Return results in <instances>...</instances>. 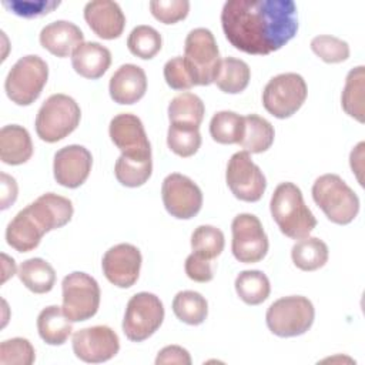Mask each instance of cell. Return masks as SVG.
I'll return each mask as SVG.
<instances>
[{
  "instance_id": "obj_1",
  "label": "cell",
  "mask_w": 365,
  "mask_h": 365,
  "mask_svg": "<svg viewBox=\"0 0 365 365\" xmlns=\"http://www.w3.org/2000/svg\"><path fill=\"white\" fill-rule=\"evenodd\" d=\"M221 24L237 50L265 56L297 34V6L291 0H228L221 11Z\"/></svg>"
},
{
  "instance_id": "obj_2",
  "label": "cell",
  "mask_w": 365,
  "mask_h": 365,
  "mask_svg": "<svg viewBox=\"0 0 365 365\" xmlns=\"http://www.w3.org/2000/svg\"><path fill=\"white\" fill-rule=\"evenodd\" d=\"M269 210L279 231L292 240H301L317 227V218L304 201L299 187L294 182H281L274 190Z\"/></svg>"
},
{
  "instance_id": "obj_3",
  "label": "cell",
  "mask_w": 365,
  "mask_h": 365,
  "mask_svg": "<svg viewBox=\"0 0 365 365\" xmlns=\"http://www.w3.org/2000/svg\"><path fill=\"white\" fill-rule=\"evenodd\" d=\"M312 198L327 218L338 225H346L359 212V198L336 174H324L312 185Z\"/></svg>"
},
{
  "instance_id": "obj_4",
  "label": "cell",
  "mask_w": 365,
  "mask_h": 365,
  "mask_svg": "<svg viewBox=\"0 0 365 365\" xmlns=\"http://www.w3.org/2000/svg\"><path fill=\"white\" fill-rule=\"evenodd\" d=\"M81 110L66 94L50 96L36 115V133L46 143H57L71 134L80 124Z\"/></svg>"
},
{
  "instance_id": "obj_5",
  "label": "cell",
  "mask_w": 365,
  "mask_h": 365,
  "mask_svg": "<svg viewBox=\"0 0 365 365\" xmlns=\"http://www.w3.org/2000/svg\"><path fill=\"white\" fill-rule=\"evenodd\" d=\"M314 318V305L302 295H289L274 301L265 315L268 329L281 338L305 334L312 327Z\"/></svg>"
},
{
  "instance_id": "obj_6",
  "label": "cell",
  "mask_w": 365,
  "mask_h": 365,
  "mask_svg": "<svg viewBox=\"0 0 365 365\" xmlns=\"http://www.w3.org/2000/svg\"><path fill=\"white\" fill-rule=\"evenodd\" d=\"M47 78V63L36 54H29L19 58L10 68L4 90L7 97L17 106H30L40 97Z\"/></svg>"
},
{
  "instance_id": "obj_7",
  "label": "cell",
  "mask_w": 365,
  "mask_h": 365,
  "mask_svg": "<svg viewBox=\"0 0 365 365\" xmlns=\"http://www.w3.org/2000/svg\"><path fill=\"white\" fill-rule=\"evenodd\" d=\"M184 61L195 86H210L221 61L214 34L204 27L191 30L185 37Z\"/></svg>"
},
{
  "instance_id": "obj_8",
  "label": "cell",
  "mask_w": 365,
  "mask_h": 365,
  "mask_svg": "<svg viewBox=\"0 0 365 365\" xmlns=\"http://www.w3.org/2000/svg\"><path fill=\"white\" fill-rule=\"evenodd\" d=\"M63 312L71 322L94 317L100 307L98 282L88 274L74 271L63 278Z\"/></svg>"
},
{
  "instance_id": "obj_9",
  "label": "cell",
  "mask_w": 365,
  "mask_h": 365,
  "mask_svg": "<svg viewBox=\"0 0 365 365\" xmlns=\"http://www.w3.org/2000/svg\"><path fill=\"white\" fill-rule=\"evenodd\" d=\"M307 83L297 73H282L272 77L262 91L264 108L277 118L295 114L307 98Z\"/></svg>"
},
{
  "instance_id": "obj_10",
  "label": "cell",
  "mask_w": 365,
  "mask_h": 365,
  "mask_svg": "<svg viewBox=\"0 0 365 365\" xmlns=\"http://www.w3.org/2000/svg\"><path fill=\"white\" fill-rule=\"evenodd\" d=\"M164 307L160 298L151 292L133 295L125 308L123 332L133 342L150 338L163 324Z\"/></svg>"
},
{
  "instance_id": "obj_11",
  "label": "cell",
  "mask_w": 365,
  "mask_h": 365,
  "mask_svg": "<svg viewBox=\"0 0 365 365\" xmlns=\"http://www.w3.org/2000/svg\"><path fill=\"white\" fill-rule=\"evenodd\" d=\"M225 181L235 198L245 202H257L265 192L267 180L261 168L251 160L248 151L231 155L227 164Z\"/></svg>"
},
{
  "instance_id": "obj_12",
  "label": "cell",
  "mask_w": 365,
  "mask_h": 365,
  "mask_svg": "<svg viewBox=\"0 0 365 365\" xmlns=\"http://www.w3.org/2000/svg\"><path fill=\"white\" fill-rule=\"evenodd\" d=\"M231 250L237 261L244 264L259 262L268 252V237L261 221L254 214H238L231 224Z\"/></svg>"
},
{
  "instance_id": "obj_13",
  "label": "cell",
  "mask_w": 365,
  "mask_h": 365,
  "mask_svg": "<svg viewBox=\"0 0 365 365\" xmlns=\"http://www.w3.org/2000/svg\"><path fill=\"white\" fill-rule=\"evenodd\" d=\"M108 133L111 141L125 158L140 163L151 160V145L137 115L131 113L117 114L110 121Z\"/></svg>"
},
{
  "instance_id": "obj_14",
  "label": "cell",
  "mask_w": 365,
  "mask_h": 365,
  "mask_svg": "<svg viewBox=\"0 0 365 365\" xmlns=\"http://www.w3.org/2000/svg\"><path fill=\"white\" fill-rule=\"evenodd\" d=\"M164 207L170 215L178 220H190L202 207V192L200 187L187 175L180 173L168 174L161 185Z\"/></svg>"
},
{
  "instance_id": "obj_15",
  "label": "cell",
  "mask_w": 365,
  "mask_h": 365,
  "mask_svg": "<svg viewBox=\"0 0 365 365\" xmlns=\"http://www.w3.org/2000/svg\"><path fill=\"white\" fill-rule=\"evenodd\" d=\"M118 349V335L106 325L83 328L73 335V351L76 356L88 364L106 362L115 356Z\"/></svg>"
},
{
  "instance_id": "obj_16",
  "label": "cell",
  "mask_w": 365,
  "mask_h": 365,
  "mask_svg": "<svg viewBox=\"0 0 365 365\" xmlns=\"http://www.w3.org/2000/svg\"><path fill=\"white\" fill-rule=\"evenodd\" d=\"M141 252L133 244H117L103 255L101 268L104 277L118 288L133 287L140 275Z\"/></svg>"
},
{
  "instance_id": "obj_17",
  "label": "cell",
  "mask_w": 365,
  "mask_h": 365,
  "mask_svg": "<svg viewBox=\"0 0 365 365\" xmlns=\"http://www.w3.org/2000/svg\"><path fill=\"white\" fill-rule=\"evenodd\" d=\"M91 165L93 157L86 147L77 144L66 145L54 154V178L66 188H77L88 178Z\"/></svg>"
},
{
  "instance_id": "obj_18",
  "label": "cell",
  "mask_w": 365,
  "mask_h": 365,
  "mask_svg": "<svg viewBox=\"0 0 365 365\" xmlns=\"http://www.w3.org/2000/svg\"><path fill=\"white\" fill-rule=\"evenodd\" d=\"M84 19L90 29L104 40L118 38L125 26V16L115 1L94 0L84 7Z\"/></svg>"
},
{
  "instance_id": "obj_19",
  "label": "cell",
  "mask_w": 365,
  "mask_h": 365,
  "mask_svg": "<svg viewBox=\"0 0 365 365\" xmlns=\"http://www.w3.org/2000/svg\"><path fill=\"white\" fill-rule=\"evenodd\" d=\"M36 224L46 232L64 227L73 217V204L68 198L46 192L26 207Z\"/></svg>"
},
{
  "instance_id": "obj_20",
  "label": "cell",
  "mask_w": 365,
  "mask_h": 365,
  "mask_svg": "<svg viewBox=\"0 0 365 365\" xmlns=\"http://www.w3.org/2000/svg\"><path fill=\"white\" fill-rule=\"evenodd\" d=\"M110 97L117 104H134L147 91V76L140 66L123 64L110 78Z\"/></svg>"
},
{
  "instance_id": "obj_21",
  "label": "cell",
  "mask_w": 365,
  "mask_h": 365,
  "mask_svg": "<svg viewBox=\"0 0 365 365\" xmlns=\"http://www.w3.org/2000/svg\"><path fill=\"white\" fill-rule=\"evenodd\" d=\"M81 43H84V34L71 21L57 20L40 31V44L57 57L71 56Z\"/></svg>"
},
{
  "instance_id": "obj_22",
  "label": "cell",
  "mask_w": 365,
  "mask_h": 365,
  "mask_svg": "<svg viewBox=\"0 0 365 365\" xmlns=\"http://www.w3.org/2000/svg\"><path fill=\"white\" fill-rule=\"evenodd\" d=\"M111 64V53L96 41L81 43L71 54V66L84 78H100Z\"/></svg>"
},
{
  "instance_id": "obj_23",
  "label": "cell",
  "mask_w": 365,
  "mask_h": 365,
  "mask_svg": "<svg viewBox=\"0 0 365 365\" xmlns=\"http://www.w3.org/2000/svg\"><path fill=\"white\" fill-rule=\"evenodd\" d=\"M33 155V143L29 131L17 124L4 125L0 130V158L4 164L20 165Z\"/></svg>"
},
{
  "instance_id": "obj_24",
  "label": "cell",
  "mask_w": 365,
  "mask_h": 365,
  "mask_svg": "<svg viewBox=\"0 0 365 365\" xmlns=\"http://www.w3.org/2000/svg\"><path fill=\"white\" fill-rule=\"evenodd\" d=\"M43 235L44 231L36 224L26 208L20 210L6 228L7 244L19 252H29L37 248Z\"/></svg>"
},
{
  "instance_id": "obj_25",
  "label": "cell",
  "mask_w": 365,
  "mask_h": 365,
  "mask_svg": "<svg viewBox=\"0 0 365 365\" xmlns=\"http://www.w3.org/2000/svg\"><path fill=\"white\" fill-rule=\"evenodd\" d=\"M37 331L40 338L48 345H63L73 332L71 321L61 307L50 305L41 309L37 317Z\"/></svg>"
},
{
  "instance_id": "obj_26",
  "label": "cell",
  "mask_w": 365,
  "mask_h": 365,
  "mask_svg": "<svg viewBox=\"0 0 365 365\" xmlns=\"http://www.w3.org/2000/svg\"><path fill=\"white\" fill-rule=\"evenodd\" d=\"M250 78L251 70L244 60L225 57L218 64L214 83L221 91L227 94H238L247 88Z\"/></svg>"
},
{
  "instance_id": "obj_27",
  "label": "cell",
  "mask_w": 365,
  "mask_h": 365,
  "mask_svg": "<svg viewBox=\"0 0 365 365\" xmlns=\"http://www.w3.org/2000/svg\"><path fill=\"white\" fill-rule=\"evenodd\" d=\"M23 285L34 294L50 292L56 284L54 268L43 258H30L20 264L17 271Z\"/></svg>"
},
{
  "instance_id": "obj_28",
  "label": "cell",
  "mask_w": 365,
  "mask_h": 365,
  "mask_svg": "<svg viewBox=\"0 0 365 365\" xmlns=\"http://www.w3.org/2000/svg\"><path fill=\"white\" fill-rule=\"evenodd\" d=\"M275 131L272 124L257 114L244 117V134L240 145L250 154H259L267 151L274 143Z\"/></svg>"
},
{
  "instance_id": "obj_29",
  "label": "cell",
  "mask_w": 365,
  "mask_h": 365,
  "mask_svg": "<svg viewBox=\"0 0 365 365\" xmlns=\"http://www.w3.org/2000/svg\"><path fill=\"white\" fill-rule=\"evenodd\" d=\"M205 107L202 100L190 91L175 96L168 104L170 124L188 125L200 128L204 118Z\"/></svg>"
},
{
  "instance_id": "obj_30",
  "label": "cell",
  "mask_w": 365,
  "mask_h": 365,
  "mask_svg": "<svg viewBox=\"0 0 365 365\" xmlns=\"http://www.w3.org/2000/svg\"><path fill=\"white\" fill-rule=\"evenodd\" d=\"M329 257L328 245L317 237H305L294 244L291 258L297 268L302 271H315L322 268Z\"/></svg>"
},
{
  "instance_id": "obj_31",
  "label": "cell",
  "mask_w": 365,
  "mask_h": 365,
  "mask_svg": "<svg viewBox=\"0 0 365 365\" xmlns=\"http://www.w3.org/2000/svg\"><path fill=\"white\" fill-rule=\"evenodd\" d=\"M364 83L365 67L358 66L352 68L345 80V86L341 96V104L344 111L359 123H364Z\"/></svg>"
},
{
  "instance_id": "obj_32",
  "label": "cell",
  "mask_w": 365,
  "mask_h": 365,
  "mask_svg": "<svg viewBox=\"0 0 365 365\" xmlns=\"http://www.w3.org/2000/svg\"><path fill=\"white\" fill-rule=\"evenodd\" d=\"M235 291L245 304L259 305L269 297L271 285L262 271L247 269L235 278Z\"/></svg>"
},
{
  "instance_id": "obj_33",
  "label": "cell",
  "mask_w": 365,
  "mask_h": 365,
  "mask_svg": "<svg viewBox=\"0 0 365 365\" xmlns=\"http://www.w3.org/2000/svg\"><path fill=\"white\" fill-rule=\"evenodd\" d=\"M173 312L184 324L200 325L208 315V304L200 292L180 291L173 299Z\"/></svg>"
},
{
  "instance_id": "obj_34",
  "label": "cell",
  "mask_w": 365,
  "mask_h": 365,
  "mask_svg": "<svg viewBox=\"0 0 365 365\" xmlns=\"http://www.w3.org/2000/svg\"><path fill=\"white\" fill-rule=\"evenodd\" d=\"M210 134L220 144H240L244 134V117L234 111H218L210 121Z\"/></svg>"
},
{
  "instance_id": "obj_35",
  "label": "cell",
  "mask_w": 365,
  "mask_h": 365,
  "mask_svg": "<svg viewBox=\"0 0 365 365\" xmlns=\"http://www.w3.org/2000/svg\"><path fill=\"white\" fill-rule=\"evenodd\" d=\"M163 46L161 34L151 26H137L131 30L127 38V47L131 54L143 60L153 58Z\"/></svg>"
},
{
  "instance_id": "obj_36",
  "label": "cell",
  "mask_w": 365,
  "mask_h": 365,
  "mask_svg": "<svg viewBox=\"0 0 365 365\" xmlns=\"http://www.w3.org/2000/svg\"><path fill=\"white\" fill-rule=\"evenodd\" d=\"M224 245L222 231L212 225H200L191 235L192 252L208 261L217 258L222 252Z\"/></svg>"
},
{
  "instance_id": "obj_37",
  "label": "cell",
  "mask_w": 365,
  "mask_h": 365,
  "mask_svg": "<svg viewBox=\"0 0 365 365\" xmlns=\"http://www.w3.org/2000/svg\"><path fill=\"white\" fill-rule=\"evenodd\" d=\"M167 144L174 154L184 158L191 157L198 151L201 145L200 128L170 124L167 133Z\"/></svg>"
},
{
  "instance_id": "obj_38",
  "label": "cell",
  "mask_w": 365,
  "mask_h": 365,
  "mask_svg": "<svg viewBox=\"0 0 365 365\" xmlns=\"http://www.w3.org/2000/svg\"><path fill=\"white\" fill-rule=\"evenodd\" d=\"M153 171V160L150 161H134L120 155L114 165V174L121 185L135 188L141 187L148 181Z\"/></svg>"
},
{
  "instance_id": "obj_39",
  "label": "cell",
  "mask_w": 365,
  "mask_h": 365,
  "mask_svg": "<svg viewBox=\"0 0 365 365\" xmlns=\"http://www.w3.org/2000/svg\"><path fill=\"white\" fill-rule=\"evenodd\" d=\"M36 352L26 338H11L0 344V365H31Z\"/></svg>"
},
{
  "instance_id": "obj_40",
  "label": "cell",
  "mask_w": 365,
  "mask_h": 365,
  "mask_svg": "<svg viewBox=\"0 0 365 365\" xmlns=\"http://www.w3.org/2000/svg\"><path fill=\"white\" fill-rule=\"evenodd\" d=\"M311 50L325 63H342L349 57V46L346 41L328 36L321 34L311 40Z\"/></svg>"
},
{
  "instance_id": "obj_41",
  "label": "cell",
  "mask_w": 365,
  "mask_h": 365,
  "mask_svg": "<svg viewBox=\"0 0 365 365\" xmlns=\"http://www.w3.org/2000/svg\"><path fill=\"white\" fill-rule=\"evenodd\" d=\"M151 14L164 24H174L184 20L190 11L187 0H154L150 1Z\"/></svg>"
},
{
  "instance_id": "obj_42",
  "label": "cell",
  "mask_w": 365,
  "mask_h": 365,
  "mask_svg": "<svg viewBox=\"0 0 365 365\" xmlns=\"http://www.w3.org/2000/svg\"><path fill=\"white\" fill-rule=\"evenodd\" d=\"M164 78L173 90H190L194 87L192 77L181 56L170 58L164 66Z\"/></svg>"
},
{
  "instance_id": "obj_43",
  "label": "cell",
  "mask_w": 365,
  "mask_h": 365,
  "mask_svg": "<svg viewBox=\"0 0 365 365\" xmlns=\"http://www.w3.org/2000/svg\"><path fill=\"white\" fill-rule=\"evenodd\" d=\"M3 6L9 9L16 16L24 17V19H33L40 17L44 14H48L56 7L60 6V1H50V0H37V1H26V0H11V1H3Z\"/></svg>"
},
{
  "instance_id": "obj_44",
  "label": "cell",
  "mask_w": 365,
  "mask_h": 365,
  "mask_svg": "<svg viewBox=\"0 0 365 365\" xmlns=\"http://www.w3.org/2000/svg\"><path fill=\"white\" fill-rule=\"evenodd\" d=\"M184 268L187 277L195 282H208L214 278L211 261L204 259L194 252L187 257Z\"/></svg>"
},
{
  "instance_id": "obj_45",
  "label": "cell",
  "mask_w": 365,
  "mask_h": 365,
  "mask_svg": "<svg viewBox=\"0 0 365 365\" xmlns=\"http://www.w3.org/2000/svg\"><path fill=\"white\" fill-rule=\"evenodd\" d=\"M157 365H164V364H178V365H191V356L187 349L178 345H168L164 346L157 358H155Z\"/></svg>"
},
{
  "instance_id": "obj_46",
  "label": "cell",
  "mask_w": 365,
  "mask_h": 365,
  "mask_svg": "<svg viewBox=\"0 0 365 365\" xmlns=\"http://www.w3.org/2000/svg\"><path fill=\"white\" fill-rule=\"evenodd\" d=\"M17 198L16 180L6 173H1V210L9 208Z\"/></svg>"
},
{
  "instance_id": "obj_47",
  "label": "cell",
  "mask_w": 365,
  "mask_h": 365,
  "mask_svg": "<svg viewBox=\"0 0 365 365\" xmlns=\"http://www.w3.org/2000/svg\"><path fill=\"white\" fill-rule=\"evenodd\" d=\"M1 258H3V282L7 281V278L11 275H14L16 272V264H14V259L13 258H9L6 254H1Z\"/></svg>"
}]
</instances>
